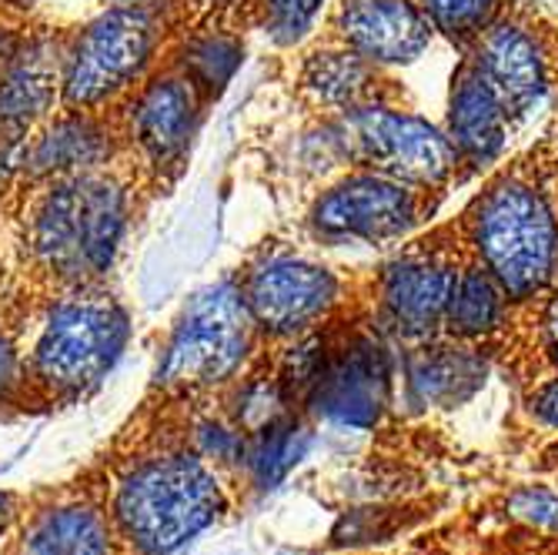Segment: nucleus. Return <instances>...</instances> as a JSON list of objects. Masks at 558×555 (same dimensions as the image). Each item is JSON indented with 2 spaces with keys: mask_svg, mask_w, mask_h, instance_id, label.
Returning a JSON list of instances; mask_svg holds the SVG:
<instances>
[{
  "mask_svg": "<svg viewBox=\"0 0 558 555\" xmlns=\"http://www.w3.org/2000/svg\"><path fill=\"white\" fill-rule=\"evenodd\" d=\"M225 512L215 469L197 451L137 462L118 485L114 519L141 555H171Z\"/></svg>",
  "mask_w": 558,
  "mask_h": 555,
  "instance_id": "obj_4",
  "label": "nucleus"
},
{
  "mask_svg": "<svg viewBox=\"0 0 558 555\" xmlns=\"http://www.w3.org/2000/svg\"><path fill=\"white\" fill-rule=\"evenodd\" d=\"M485 365L462 348H422L409 362V391L418 406H454L482 385Z\"/></svg>",
  "mask_w": 558,
  "mask_h": 555,
  "instance_id": "obj_20",
  "label": "nucleus"
},
{
  "mask_svg": "<svg viewBox=\"0 0 558 555\" xmlns=\"http://www.w3.org/2000/svg\"><path fill=\"white\" fill-rule=\"evenodd\" d=\"M498 0H418V8L428 14L432 27L451 34V37H475Z\"/></svg>",
  "mask_w": 558,
  "mask_h": 555,
  "instance_id": "obj_25",
  "label": "nucleus"
},
{
  "mask_svg": "<svg viewBox=\"0 0 558 555\" xmlns=\"http://www.w3.org/2000/svg\"><path fill=\"white\" fill-rule=\"evenodd\" d=\"M509 111L498 100V94L488 87V81L478 74V68L469 61L462 64L459 77L451 87V111H448V137L459 150V158H469L472 165L492 161L505 137H509Z\"/></svg>",
  "mask_w": 558,
  "mask_h": 555,
  "instance_id": "obj_18",
  "label": "nucleus"
},
{
  "mask_svg": "<svg viewBox=\"0 0 558 555\" xmlns=\"http://www.w3.org/2000/svg\"><path fill=\"white\" fill-rule=\"evenodd\" d=\"M335 44L375 64H409L432 40V21L418 0H338Z\"/></svg>",
  "mask_w": 558,
  "mask_h": 555,
  "instance_id": "obj_14",
  "label": "nucleus"
},
{
  "mask_svg": "<svg viewBox=\"0 0 558 555\" xmlns=\"http://www.w3.org/2000/svg\"><path fill=\"white\" fill-rule=\"evenodd\" d=\"M4 4H11V8H17V11H27V8H31V0H4Z\"/></svg>",
  "mask_w": 558,
  "mask_h": 555,
  "instance_id": "obj_32",
  "label": "nucleus"
},
{
  "mask_svg": "<svg viewBox=\"0 0 558 555\" xmlns=\"http://www.w3.org/2000/svg\"><path fill=\"white\" fill-rule=\"evenodd\" d=\"M459 268L438 251H409L385 265L378 278V298L385 318L409 338L428 335L448 312Z\"/></svg>",
  "mask_w": 558,
  "mask_h": 555,
  "instance_id": "obj_15",
  "label": "nucleus"
},
{
  "mask_svg": "<svg viewBox=\"0 0 558 555\" xmlns=\"http://www.w3.org/2000/svg\"><path fill=\"white\" fill-rule=\"evenodd\" d=\"M262 335L228 278L201 288L171 325L155 369V391L165 398H205L238 382Z\"/></svg>",
  "mask_w": 558,
  "mask_h": 555,
  "instance_id": "obj_5",
  "label": "nucleus"
},
{
  "mask_svg": "<svg viewBox=\"0 0 558 555\" xmlns=\"http://www.w3.org/2000/svg\"><path fill=\"white\" fill-rule=\"evenodd\" d=\"M505 294L501 285L492 278L488 268H465L459 272V285L451 291L445 322L451 328V335L459 338H475L492 331L501 322V309H505Z\"/></svg>",
  "mask_w": 558,
  "mask_h": 555,
  "instance_id": "obj_23",
  "label": "nucleus"
},
{
  "mask_svg": "<svg viewBox=\"0 0 558 555\" xmlns=\"http://www.w3.org/2000/svg\"><path fill=\"white\" fill-rule=\"evenodd\" d=\"M17 555H111L108 526L90 506H58L37 516Z\"/></svg>",
  "mask_w": 558,
  "mask_h": 555,
  "instance_id": "obj_21",
  "label": "nucleus"
},
{
  "mask_svg": "<svg viewBox=\"0 0 558 555\" xmlns=\"http://www.w3.org/2000/svg\"><path fill=\"white\" fill-rule=\"evenodd\" d=\"M262 338L294 341L315 331L341 298V281L331 268L291 251L288 244L265 241L231 272Z\"/></svg>",
  "mask_w": 558,
  "mask_h": 555,
  "instance_id": "obj_8",
  "label": "nucleus"
},
{
  "mask_svg": "<svg viewBox=\"0 0 558 555\" xmlns=\"http://www.w3.org/2000/svg\"><path fill=\"white\" fill-rule=\"evenodd\" d=\"M298 91L312 108L344 118L381 105V64L354 55L344 44L315 47L301 58Z\"/></svg>",
  "mask_w": 558,
  "mask_h": 555,
  "instance_id": "obj_17",
  "label": "nucleus"
},
{
  "mask_svg": "<svg viewBox=\"0 0 558 555\" xmlns=\"http://www.w3.org/2000/svg\"><path fill=\"white\" fill-rule=\"evenodd\" d=\"M147 205L124 158L71 178L0 181V312L17 338L50 298L114 281L134 218Z\"/></svg>",
  "mask_w": 558,
  "mask_h": 555,
  "instance_id": "obj_1",
  "label": "nucleus"
},
{
  "mask_svg": "<svg viewBox=\"0 0 558 555\" xmlns=\"http://www.w3.org/2000/svg\"><path fill=\"white\" fill-rule=\"evenodd\" d=\"M121 158H124V137H121L118 108L111 111L58 108L14 150L8 178H21V181L71 178V174L108 168Z\"/></svg>",
  "mask_w": 558,
  "mask_h": 555,
  "instance_id": "obj_12",
  "label": "nucleus"
},
{
  "mask_svg": "<svg viewBox=\"0 0 558 555\" xmlns=\"http://www.w3.org/2000/svg\"><path fill=\"white\" fill-rule=\"evenodd\" d=\"M14 14H17V8H11V4H4V0H0V44H4V34H8ZM0 181H4V168H0Z\"/></svg>",
  "mask_w": 558,
  "mask_h": 555,
  "instance_id": "obj_31",
  "label": "nucleus"
},
{
  "mask_svg": "<svg viewBox=\"0 0 558 555\" xmlns=\"http://www.w3.org/2000/svg\"><path fill=\"white\" fill-rule=\"evenodd\" d=\"M258 4V24L265 27V34L281 44H301L312 34L325 0H255Z\"/></svg>",
  "mask_w": 558,
  "mask_h": 555,
  "instance_id": "obj_24",
  "label": "nucleus"
},
{
  "mask_svg": "<svg viewBox=\"0 0 558 555\" xmlns=\"http://www.w3.org/2000/svg\"><path fill=\"white\" fill-rule=\"evenodd\" d=\"M308 445H312V435L294 419L281 415V419L262 425L258 432H251L241 459L247 462V472L258 488H275L304 459Z\"/></svg>",
  "mask_w": 558,
  "mask_h": 555,
  "instance_id": "obj_22",
  "label": "nucleus"
},
{
  "mask_svg": "<svg viewBox=\"0 0 558 555\" xmlns=\"http://www.w3.org/2000/svg\"><path fill=\"white\" fill-rule=\"evenodd\" d=\"M535 412H538L542 422H548V425L558 429V382H551V385H545V388L538 391V398H535Z\"/></svg>",
  "mask_w": 558,
  "mask_h": 555,
  "instance_id": "obj_29",
  "label": "nucleus"
},
{
  "mask_svg": "<svg viewBox=\"0 0 558 555\" xmlns=\"http://www.w3.org/2000/svg\"><path fill=\"white\" fill-rule=\"evenodd\" d=\"M418 221V197L412 184L378 174L372 168L348 171L315 201L304 228L318 244H388L404 238Z\"/></svg>",
  "mask_w": 558,
  "mask_h": 555,
  "instance_id": "obj_11",
  "label": "nucleus"
},
{
  "mask_svg": "<svg viewBox=\"0 0 558 555\" xmlns=\"http://www.w3.org/2000/svg\"><path fill=\"white\" fill-rule=\"evenodd\" d=\"M472 64L488 81V87L498 94L509 118H525L548 94V68L542 58V47L519 24L492 27L482 37L478 58Z\"/></svg>",
  "mask_w": 558,
  "mask_h": 555,
  "instance_id": "obj_16",
  "label": "nucleus"
},
{
  "mask_svg": "<svg viewBox=\"0 0 558 555\" xmlns=\"http://www.w3.org/2000/svg\"><path fill=\"white\" fill-rule=\"evenodd\" d=\"M27 398L37 401L24 375L21 338L0 312V406H24Z\"/></svg>",
  "mask_w": 558,
  "mask_h": 555,
  "instance_id": "obj_26",
  "label": "nucleus"
},
{
  "mask_svg": "<svg viewBox=\"0 0 558 555\" xmlns=\"http://www.w3.org/2000/svg\"><path fill=\"white\" fill-rule=\"evenodd\" d=\"M338 141L348 147V158H354L362 168L412 188L445 184L454 171V161H459L451 137L409 111H395L385 105L344 114L338 124Z\"/></svg>",
  "mask_w": 558,
  "mask_h": 555,
  "instance_id": "obj_10",
  "label": "nucleus"
},
{
  "mask_svg": "<svg viewBox=\"0 0 558 555\" xmlns=\"http://www.w3.org/2000/svg\"><path fill=\"white\" fill-rule=\"evenodd\" d=\"M187 27L197 21H218V24H234V27H251L258 24V4L255 0H181Z\"/></svg>",
  "mask_w": 558,
  "mask_h": 555,
  "instance_id": "obj_27",
  "label": "nucleus"
},
{
  "mask_svg": "<svg viewBox=\"0 0 558 555\" xmlns=\"http://www.w3.org/2000/svg\"><path fill=\"white\" fill-rule=\"evenodd\" d=\"M208 111L211 105L168 55L118 105L124 158L134 165L150 201L168 194L187 171Z\"/></svg>",
  "mask_w": 558,
  "mask_h": 555,
  "instance_id": "obj_6",
  "label": "nucleus"
},
{
  "mask_svg": "<svg viewBox=\"0 0 558 555\" xmlns=\"http://www.w3.org/2000/svg\"><path fill=\"white\" fill-rule=\"evenodd\" d=\"M542 335H545V345L558 362V291L551 294V301L545 305V315H542Z\"/></svg>",
  "mask_w": 558,
  "mask_h": 555,
  "instance_id": "obj_30",
  "label": "nucleus"
},
{
  "mask_svg": "<svg viewBox=\"0 0 558 555\" xmlns=\"http://www.w3.org/2000/svg\"><path fill=\"white\" fill-rule=\"evenodd\" d=\"M187 27L181 0H111L64 27L61 108L111 111L161 64Z\"/></svg>",
  "mask_w": 558,
  "mask_h": 555,
  "instance_id": "obj_2",
  "label": "nucleus"
},
{
  "mask_svg": "<svg viewBox=\"0 0 558 555\" xmlns=\"http://www.w3.org/2000/svg\"><path fill=\"white\" fill-rule=\"evenodd\" d=\"M131 312L114 281L71 288L40 305L21 328L24 375L37 401H77L118 365Z\"/></svg>",
  "mask_w": 558,
  "mask_h": 555,
  "instance_id": "obj_3",
  "label": "nucleus"
},
{
  "mask_svg": "<svg viewBox=\"0 0 558 555\" xmlns=\"http://www.w3.org/2000/svg\"><path fill=\"white\" fill-rule=\"evenodd\" d=\"M64 27L17 11L0 44V168L61 108Z\"/></svg>",
  "mask_w": 558,
  "mask_h": 555,
  "instance_id": "obj_9",
  "label": "nucleus"
},
{
  "mask_svg": "<svg viewBox=\"0 0 558 555\" xmlns=\"http://www.w3.org/2000/svg\"><path fill=\"white\" fill-rule=\"evenodd\" d=\"M241 55H244V27L218 24V21H197L184 27L168 47V58L187 74V81L201 91V97L211 108L231 84Z\"/></svg>",
  "mask_w": 558,
  "mask_h": 555,
  "instance_id": "obj_19",
  "label": "nucleus"
},
{
  "mask_svg": "<svg viewBox=\"0 0 558 555\" xmlns=\"http://www.w3.org/2000/svg\"><path fill=\"white\" fill-rule=\"evenodd\" d=\"M475 244L505 294L538 291L558 262V225L545 194L522 181L495 184L475 205Z\"/></svg>",
  "mask_w": 558,
  "mask_h": 555,
  "instance_id": "obj_7",
  "label": "nucleus"
},
{
  "mask_svg": "<svg viewBox=\"0 0 558 555\" xmlns=\"http://www.w3.org/2000/svg\"><path fill=\"white\" fill-rule=\"evenodd\" d=\"M509 512L522 522L558 532V495L548 488H519L509 498Z\"/></svg>",
  "mask_w": 558,
  "mask_h": 555,
  "instance_id": "obj_28",
  "label": "nucleus"
},
{
  "mask_svg": "<svg viewBox=\"0 0 558 555\" xmlns=\"http://www.w3.org/2000/svg\"><path fill=\"white\" fill-rule=\"evenodd\" d=\"M388 355L372 335H351L341 348H328L308 388V406L348 429H372L388 401Z\"/></svg>",
  "mask_w": 558,
  "mask_h": 555,
  "instance_id": "obj_13",
  "label": "nucleus"
}]
</instances>
